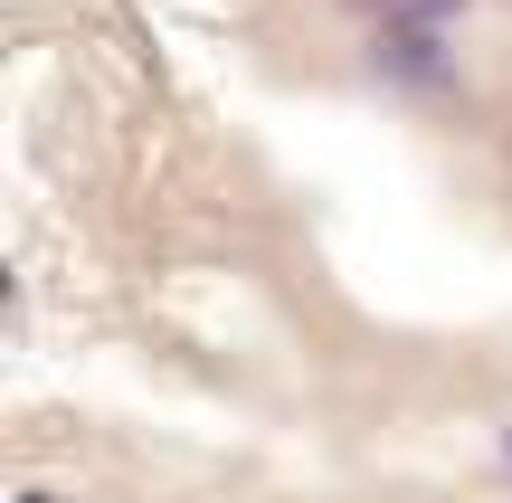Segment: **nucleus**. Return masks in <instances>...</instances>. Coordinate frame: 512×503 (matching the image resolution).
Returning <instances> with one entry per match:
<instances>
[{
    "label": "nucleus",
    "mask_w": 512,
    "mask_h": 503,
    "mask_svg": "<svg viewBox=\"0 0 512 503\" xmlns=\"http://www.w3.org/2000/svg\"><path fill=\"white\" fill-rule=\"evenodd\" d=\"M389 10H418V19H437V10H456V0H389Z\"/></svg>",
    "instance_id": "obj_1"
}]
</instances>
